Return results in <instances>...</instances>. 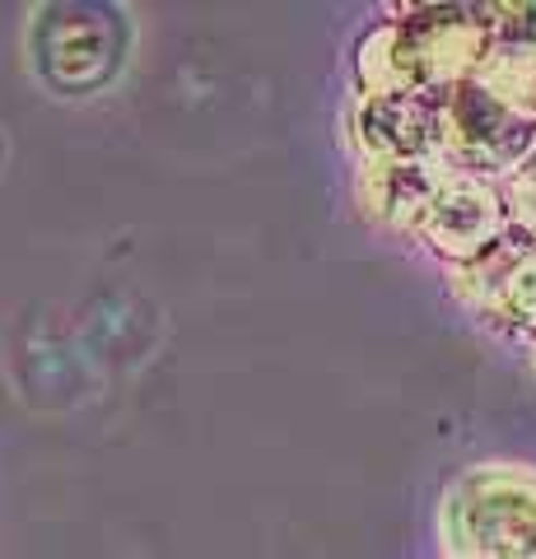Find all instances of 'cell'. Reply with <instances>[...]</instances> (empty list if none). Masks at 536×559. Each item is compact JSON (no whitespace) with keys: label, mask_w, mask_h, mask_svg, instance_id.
<instances>
[{"label":"cell","mask_w":536,"mask_h":559,"mask_svg":"<svg viewBox=\"0 0 536 559\" xmlns=\"http://www.w3.org/2000/svg\"><path fill=\"white\" fill-rule=\"evenodd\" d=\"M425 224H429V238L453 257H480V252H490L495 242H504L499 238L504 234V210H499V201L486 187H476L466 178L429 197Z\"/></svg>","instance_id":"1"}]
</instances>
